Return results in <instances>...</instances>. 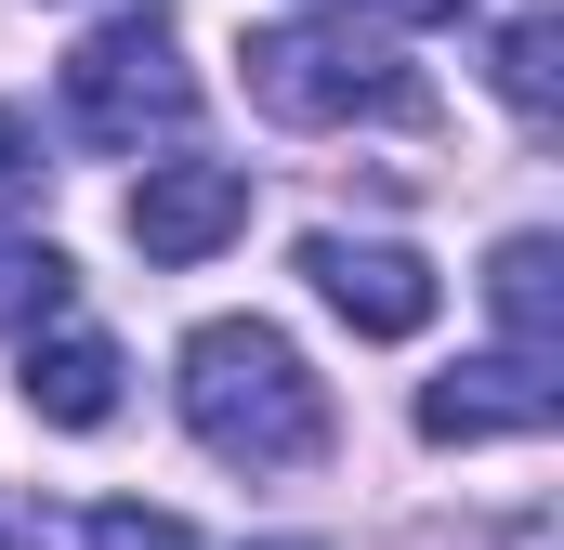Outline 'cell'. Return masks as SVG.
I'll use <instances>...</instances> for the list:
<instances>
[{
  "instance_id": "1",
  "label": "cell",
  "mask_w": 564,
  "mask_h": 550,
  "mask_svg": "<svg viewBox=\"0 0 564 550\" xmlns=\"http://www.w3.org/2000/svg\"><path fill=\"white\" fill-rule=\"evenodd\" d=\"M184 432L224 472H302L328 446V381L289 354V328L263 315H210L184 341Z\"/></svg>"
},
{
  "instance_id": "2",
  "label": "cell",
  "mask_w": 564,
  "mask_h": 550,
  "mask_svg": "<svg viewBox=\"0 0 564 550\" xmlns=\"http://www.w3.org/2000/svg\"><path fill=\"white\" fill-rule=\"evenodd\" d=\"M237 79H250V106L263 119H289V132H341V119H381V132H421L433 92L421 66L381 40V26H263L250 53H237Z\"/></svg>"
},
{
  "instance_id": "3",
  "label": "cell",
  "mask_w": 564,
  "mask_h": 550,
  "mask_svg": "<svg viewBox=\"0 0 564 550\" xmlns=\"http://www.w3.org/2000/svg\"><path fill=\"white\" fill-rule=\"evenodd\" d=\"M66 119L93 144H119V157H144L158 132L197 119V79H184L171 13H119V26H93V40L66 53Z\"/></svg>"
},
{
  "instance_id": "4",
  "label": "cell",
  "mask_w": 564,
  "mask_h": 550,
  "mask_svg": "<svg viewBox=\"0 0 564 550\" xmlns=\"http://www.w3.org/2000/svg\"><path fill=\"white\" fill-rule=\"evenodd\" d=\"M302 275L355 341H421L433 328V263L394 250V237H302Z\"/></svg>"
},
{
  "instance_id": "5",
  "label": "cell",
  "mask_w": 564,
  "mask_h": 550,
  "mask_svg": "<svg viewBox=\"0 0 564 550\" xmlns=\"http://www.w3.org/2000/svg\"><path fill=\"white\" fill-rule=\"evenodd\" d=\"M564 419V367L552 354H473L421 394V432L433 446H499V432H552Z\"/></svg>"
},
{
  "instance_id": "6",
  "label": "cell",
  "mask_w": 564,
  "mask_h": 550,
  "mask_svg": "<svg viewBox=\"0 0 564 550\" xmlns=\"http://www.w3.org/2000/svg\"><path fill=\"white\" fill-rule=\"evenodd\" d=\"M237 223H250V170H224V157H171V170L132 184V250L144 263H210Z\"/></svg>"
},
{
  "instance_id": "7",
  "label": "cell",
  "mask_w": 564,
  "mask_h": 550,
  "mask_svg": "<svg viewBox=\"0 0 564 550\" xmlns=\"http://www.w3.org/2000/svg\"><path fill=\"white\" fill-rule=\"evenodd\" d=\"M26 407L53 419V432H106V419H119V341L79 328V315H53V328L26 341Z\"/></svg>"
},
{
  "instance_id": "8",
  "label": "cell",
  "mask_w": 564,
  "mask_h": 550,
  "mask_svg": "<svg viewBox=\"0 0 564 550\" xmlns=\"http://www.w3.org/2000/svg\"><path fill=\"white\" fill-rule=\"evenodd\" d=\"M486 301H499V354H552L564 367V250L552 237H499V263H486Z\"/></svg>"
},
{
  "instance_id": "9",
  "label": "cell",
  "mask_w": 564,
  "mask_h": 550,
  "mask_svg": "<svg viewBox=\"0 0 564 550\" xmlns=\"http://www.w3.org/2000/svg\"><path fill=\"white\" fill-rule=\"evenodd\" d=\"M53 315H79V263L53 237H0V341H40Z\"/></svg>"
},
{
  "instance_id": "10",
  "label": "cell",
  "mask_w": 564,
  "mask_h": 550,
  "mask_svg": "<svg viewBox=\"0 0 564 550\" xmlns=\"http://www.w3.org/2000/svg\"><path fill=\"white\" fill-rule=\"evenodd\" d=\"M499 92H512L525 119H552V13H525V26L499 40Z\"/></svg>"
},
{
  "instance_id": "11",
  "label": "cell",
  "mask_w": 564,
  "mask_h": 550,
  "mask_svg": "<svg viewBox=\"0 0 564 550\" xmlns=\"http://www.w3.org/2000/svg\"><path fill=\"white\" fill-rule=\"evenodd\" d=\"M93 550H197V538H184V512H144V498H106V512H93Z\"/></svg>"
},
{
  "instance_id": "12",
  "label": "cell",
  "mask_w": 564,
  "mask_h": 550,
  "mask_svg": "<svg viewBox=\"0 0 564 550\" xmlns=\"http://www.w3.org/2000/svg\"><path fill=\"white\" fill-rule=\"evenodd\" d=\"M40 184H53V170H40V132L0 106V210H40Z\"/></svg>"
},
{
  "instance_id": "13",
  "label": "cell",
  "mask_w": 564,
  "mask_h": 550,
  "mask_svg": "<svg viewBox=\"0 0 564 550\" xmlns=\"http://www.w3.org/2000/svg\"><path fill=\"white\" fill-rule=\"evenodd\" d=\"M0 550H93V512H26V525H0Z\"/></svg>"
},
{
  "instance_id": "14",
  "label": "cell",
  "mask_w": 564,
  "mask_h": 550,
  "mask_svg": "<svg viewBox=\"0 0 564 550\" xmlns=\"http://www.w3.org/2000/svg\"><path fill=\"white\" fill-rule=\"evenodd\" d=\"M368 13H408V26H446V13H473V0H368Z\"/></svg>"
},
{
  "instance_id": "15",
  "label": "cell",
  "mask_w": 564,
  "mask_h": 550,
  "mask_svg": "<svg viewBox=\"0 0 564 550\" xmlns=\"http://www.w3.org/2000/svg\"><path fill=\"white\" fill-rule=\"evenodd\" d=\"M250 550H315V538H250Z\"/></svg>"
}]
</instances>
